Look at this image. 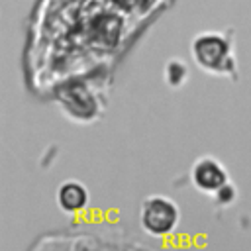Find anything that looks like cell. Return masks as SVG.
Wrapping results in <instances>:
<instances>
[{"mask_svg": "<svg viewBox=\"0 0 251 251\" xmlns=\"http://www.w3.org/2000/svg\"><path fill=\"white\" fill-rule=\"evenodd\" d=\"M192 55L200 69L216 75L233 73L235 63L231 57L229 41L218 33H202L192 41Z\"/></svg>", "mask_w": 251, "mask_h": 251, "instance_id": "2", "label": "cell"}, {"mask_svg": "<svg viewBox=\"0 0 251 251\" xmlns=\"http://www.w3.org/2000/svg\"><path fill=\"white\" fill-rule=\"evenodd\" d=\"M190 182L198 192L214 196L220 188H224L229 182L226 167L214 159L212 155L198 157L190 169Z\"/></svg>", "mask_w": 251, "mask_h": 251, "instance_id": "3", "label": "cell"}, {"mask_svg": "<svg viewBox=\"0 0 251 251\" xmlns=\"http://www.w3.org/2000/svg\"><path fill=\"white\" fill-rule=\"evenodd\" d=\"M214 198H216L220 204H231V202L237 198V190H235V186H231V184L227 182L224 188H220V190L214 194Z\"/></svg>", "mask_w": 251, "mask_h": 251, "instance_id": "6", "label": "cell"}, {"mask_svg": "<svg viewBox=\"0 0 251 251\" xmlns=\"http://www.w3.org/2000/svg\"><path fill=\"white\" fill-rule=\"evenodd\" d=\"M165 78H167V82H169L171 86L182 84L184 78H186V67H184V63H182L180 59L169 61L167 67H165Z\"/></svg>", "mask_w": 251, "mask_h": 251, "instance_id": "5", "label": "cell"}, {"mask_svg": "<svg viewBox=\"0 0 251 251\" xmlns=\"http://www.w3.org/2000/svg\"><path fill=\"white\" fill-rule=\"evenodd\" d=\"M180 222V210L176 202L163 194H151L141 202L139 224L145 233L153 237H165L176 229Z\"/></svg>", "mask_w": 251, "mask_h": 251, "instance_id": "1", "label": "cell"}, {"mask_svg": "<svg viewBox=\"0 0 251 251\" xmlns=\"http://www.w3.org/2000/svg\"><path fill=\"white\" fill-rule=\"evenodd\" d=\"M57 206L67 214H76L88 204V190L80 180L69 178L57 188Z\"/></svg>", "mask_w": 251, "mask_h": 251, "instance_id": "4", "label": "cell"}]
</instances>
